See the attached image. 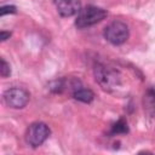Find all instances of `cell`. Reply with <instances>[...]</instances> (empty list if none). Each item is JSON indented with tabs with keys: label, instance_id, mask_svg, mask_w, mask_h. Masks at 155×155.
Here are the masks:
<instances>
[{
	"label": "cell",
	"instance_id": "obj_6",
	"mask_svg": "<svg viewBox=\"0 0 155 155\" xmlns=\"http://www.w3.org/2000/svg\"><path fill=\"white\" fill-rule=\"evenodd\" d=\"M56 8L62 17H71L80 12V0H54Z\"/></svg>",
	"mask_w": 155,
	"mask_h": 155
},
{
	"label": "cell",
	"instance_id": "obj_10",
	"mask_svg": "<svg viewBox=\"0 0 155 155\" xmlns=\"http://www.w3.org/2000/svg\"><path fill=\"white\" fill-rule=\"evenodd\" d=\"M10 74H11L10 64H8L4 58H1V63H0V75H1L2 78H7Z\"/></svg>",
	"mask_w": 155,
	"mask_h": 155
},
{
	"label": "cell",
	"instance_id": "obj_4",
	"mask_svg": "<svg viewBox=\"0 0 155 155\" xmlns=\"http://www.w3.org/2000/svg\"><path fill=\"white\" fill-rule=\"evenodd\" d=\"M50 127L41 121H36L29 125V127L25 131V140L27 143L33 147V148H38L40 145H42L46 139L50 137Z\"/></svg>",
	"mask_w": 155,
	"mask_h": 155
},
{
	"label": "cell",
	"instance_id": "obj_7",
	"mask_svg": "<svg viewBox=\"0 0 155 155\" xmlns=\"http://www.w3.org/2000/svg\"><path fill=\"white\" fill-rule=\"evenodd\" d=\"M143 105H144L145 113H147L150 117L155 116V90L149 88V90L144 93Z\"/></svg>",
	"mask_w": 155,
	"mask_h": 155
},
{
	"label": "cell",
	"instance_id": "obj_9",
	"mask_svg": "<svg viewBox=\"0 0 155 155\" xmlns=\"http://www.w3.org/2000/svg\"><path fill=\"white\" fill-rule=\"evenodd\" d=\"M127 132H128V126L125 119H119L111 126V130H110L111 134H121V133H127Z\"/></svg>",
	"mask_w": 155,
	"mask_h": 155
},
{
	"label": "cell",
	"instance_id": "obj_3",
	"mask_svg": "<svg viewBox=\"0 0 155 155\" xmlns=\"http://www.w3.org/2000/svg\"><path fill=\"white\" fill-rule=\"evenodd\" d=\"M103 35L108 42L113 45H121L127 41L130 36V29L126 23L121 21H114L104 28Z\"/></svg>",
	"mask_w": 155,
	"mask_h": 155
},
{
	"label": "cell",
	"instance_id": "obj_12",
	"mask_svg": "<svg viewBox=\"0 0 155 155\" xmlns=\"http://www.w3.org/2000/svg\"><path fill=\"white\" fill-rule=\"evenodd\" d=\"M10 36H11V33H10V31L2 30V31L0 33V40H1V41H5V40L10 39Z\"/></svg>",
	"mask_w": 155,
	"mask_h": 155
},
{
	"label": "cell",
	"instance_id": "obj_1",
	"mask_svg": "<svg viewBox=\"0 0 155 155\" xmlns=\"http://www.w3.org/2000/svg\"><path fill=\"white\" fill-rule=\"evenodd\" d=\"M94 78L99 86L108 92H116V90H119L122 84L120 73L105 64H96Z\"/></svg>",
	"mask_w": 155,
	"mask_h": 155
},
{
	"label": "cell",
	"instance_id": "obj_5",
	"mask_svg": "<svg viewBox=\"0 0 155 155\" xmlns=\"http://www.w3.org/2000/svg\"><path fill=\"white\" fill-rule=\"evenodd\" d=\"M4 101H5L6 105H8L12 109H22L29 103L30 94L25 88L11 87L5 91Z\"/></svg>",
	"mask_w": 155,
	"mask_h": 155
},
{
	"label": "cell",
	"instance_id": "obj_2",
	"mask_svg": "<svg viewBox=\"0 0 155 155\" xmlns=\"http://www.w3.org/2000/svg\"><path fill=\"white\" fill-rule=\"evenodd\" d=\"M107 15H108V12L102 7L86 6L85 8L80 10V12L78 13V17L75 19V25L79 29H84V28L94 25V24L99 23L101 21H103L107 17Z\"/></svg>",
	"mask_w": 155,
	"mask_h": 155
},
{
	"label": "cell",
	"instance_id": "obj_11",
	"mask_svg": "<svg viewBox=\"0 0 155 155\" xmlns=\"http://www.w3.org/2000/svg\"><path fill=\"white\" fill-rule=\"evenodd\" d=\"M16 12V7L12 6V5H5L0 8V15L1 16H5L7 13H15Z\"/></svg>",
	"mask_w": 155,
	"mask_h": 155
},
{
	"label": "cell",
	"instance_id": "obj_8",
	"mask_svg": "<svg viewBox=\"0 0 155 155\" xmlns=\"http://www.w3.org/2000/svg\"><path fill=\"white\" fill-rule=\"evenodd\" d=\"M73 97L79 101V102H82V103H91L94 98V93L90 90V88H85L82 86H79L76 87L74 91H73Z\"/></svg>",
	"mask_w": 155,
	"mask_h": 155
}]
</instances>
